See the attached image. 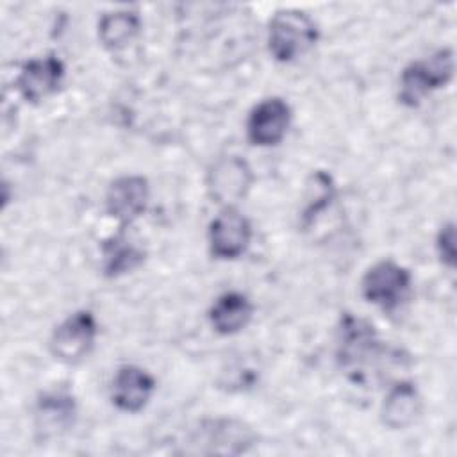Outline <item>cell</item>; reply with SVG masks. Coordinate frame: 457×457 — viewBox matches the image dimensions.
I'll use <instances>...</instances> for the list:
<instances>
[{
    "label": "cell",
    "mask_w": 457,
    "mask_h": 457,
    "mask_svg": "<svg viewBox=\"0 0 457 457\" xmlns=\"http://www.w3.org/2000/svg\"><path fill=\"white\" fill-rule=\"evenodd\" d=\"M316 21L300 9L277 11L268 25V50L278 62H291L318 41Z\"/></svg>",
    "instance_id": "6da1fadb"
},
{
    "label": "cell",
    "mask_w": 457,
    "mask_h": 457,
    "mask_svg": "<svg viewBox=\"0 0 457 457\" xmlns=\"http://www.w3.org/2000/svg\"><path fill=\"white\" fill-rule=\"evenodd\" d=\"M453 68V52L450 48H439L425 59L409 62L400 73V102L409 107L418 105L427 95L452 80Z\"/></svg>",
    "instance_id": "7a4b0ae2"
},
{
    "label": "cell",
    "mask_w": 457,
    "mask_h": 457,
    "mask_svg": "<svg viewBox=\"0 0 457 457\" xmlns=\"http://www.w3.org/2000/svg\"><path fill=\"white\" fill-rule=\"evenodd\" d=\"M411 287V271L391 259H382L370 266L361 280L364 300L386 312L396 311L407 300Z\"/></svg>",
    "instance_id": "3957f363"
},
{
    "label": "cell",
    "mask_w": 457,
    "mask_h": 457,
    "mask_svg": "<svg viewBox=\"0 0 457 457\" xmlns=\"http://www.w3.org/2000/svg\"><path fill=\"white\" fill-rule=\"evenodd\" d=\"M257 441L255 432L246 423L234 418L204 420L193 432L191 443L195 453L239 455L248 452Z\"/></svg>",
    "instance_id": "277c9868"
},
{
    "label": "cell",
    "mask_w": 457,
    "mask_h": 457,
    "mask_svg": "<svg viewBox=\"0 0 457 457\" xmlns=\"http://www.w3.org/2000/svg\"><path fill=\"white\" fill-rule=\"evenodd\" d=\"M98 323L91 311H75L64 318L52 332L50 352L55 359L66 364L80 362L95 346Z\"/></svg>",
    "instance_id": "5b68a950"
},
{
    "label": "cell",
    "mask_w": 457,
    "mask_h": 457,
    "mask_svg": "<svg viewBox=\"0 0 457 457\" xmlns=\"http://www.w3.org/2000/svg\"><path fill=\"white\" fill-rule=\"evenodd\" d=\"M384 346L380 345L373 325L364 320L345 314L337 336V361L348 371L362 373L364 366L380 357Z\"/></svg>",
    "instance_id": "8992f818"
},
{
    "label": "cell",
    "mask_w": 457,
    "mask_h": 457,
    "mask_svg": "<svg viewBox=\"0 0 457 457\" xmlns=\"http://www.w3.org/2000/svg\"><path fill=\"white\" fill-rule=\"evenodd\" d=\"M253 184L250 164L239 155L218 157L207 171V191L221 207H236Z\"/></svg>",
    "instance_id": "52a82bcc"
},
{
    "label": "cell",
    "mask_w": 457,
    "mask_h": 457,
    "mask_svg": "<svg viewBox=\"0 0 457 457\" xmlns=\"http://www.w3.org/2000/svg\"><path fill=\"white\" fill-rule=\"evenodd\" d=\"M209 250L216 259L232 261L241 257L252 241L250 220L236 207H221L207 228Z\"/></svg>",
    "instance_id": "ba28073f"
},
{
    "label": "cell",
    "mask_w": 457,
    "mask_h": 457,
    "mask_svg": "<svg viewBox=\"0 0 457 457\" xmlns=\"http://www.w3.org/2000/svg\"><path fill=\"white\" fill-rule=\"evenodd\" d=\"M291 107L280 96H270L253 105L246 120V137L255 146L278 145L289 129Z\"/></svg>",
    "instance_id": "9c48e42d"
},
{
    "label": "cell",
    "mask_w": 457,
    "mask_h": 457,
    "mask_svg": "<svg viewBox=\"0 0 457 457\" xmlns=\"http://www.w3.org/2000/svg\"><path fill=\"white\" fill-rule=\"evenodd\" d=\"M148 200L150 186L143 175H121L107 187L105 211L123 228L146 211Z\"/></svg>",
    "instance_id": "30bf717a"
},
{
    "label": "cell",
    "mask_w": 457,
    "mask_h": 457,
    "mask_svg": "<svg viewBox=\"0 0 457 457\" xmlns=\"http://www.w3.org/2000/svg\"><path fill=\"white\" fill-rule=\"evenodd\" d=\"M64 73V62L57 55L46 54L32 57L21 64L16 77V87L27 102L37 104L61 87Z\"/></svg>",
    "instance_id": "8fae6325"
},
{
    "label": "cell",
    "mask_w": 457,
    "mask_h": 457,
    "mask_svg": "<svg viewBox=\"0 0 457 457\" xmlns=\"http://www.w3.org/2000/svg\"><path fill=\"white\" fill-rule=\"evenodd\" d=\"M155 391V378L136 364H123L111 382V400L123 412H139Z\"/></svg>",
    "instance_id": "7c38bea8"
},
{
    "label": "cell",
    "mask_w": 457,
    "mask_h": 457,
    "mask_svg": "<svg viewBox=\"0 0 457 457\" xmlns=\"http://www.w3.org/2000/svg\"><path fill=\"white\" fill-rule=\"evenodd\" d=\"M423 402L418 387L409 380H400L389 387L380 407V420L391 430L411 427L421 414Z\"/></svg>",
    "instance_id": "4fadbf2b"
},
{
    "label": "cell",
    "mask_w": 457,
    "mask_h": 457,
    "mask_svg": "<svg viewBox=\"0 0 457 457\" xmlns=\"http://www.w3.org/2000/svg\"><path fill=\"white\" fill-rule=\"evenodd\" d=\"M77 414V403L68 391H48L36 403V430L43 437H52L66 432Z\"/></svg>",
    "instance_id": "5bb4252c"
},
{
    "label": "cell",
    "mask_w": 457,
    "mask_h": 457,
    "mask_svg": "<svg viewBox=\"0 0 457 457\" xmlns=\"http://www.w3.org/2000/svg\"><path fill=\"white\" fill-rule=\"evenodd\" d=\"M253 316V303L250 298L239 291H227L220 295L211 309L209 321L211 327L221 336H232L248 327Z\"/></svg>",
    "instance_id": "9a60e30c"
},
{
    "label": "cell",
    "mask_w": 457,
    "mask_h": 457,
    "mask_svg": "<svg viewBox=\"0 0 457 457\" xmlns=\"http://www.w3.org/2000/svg\"><path fill=\"white\" fill-rule=\"evenodd\" d=\"M141 32V20L134 11L104 12L98 20V39L107 50L127 48Z\"/></svg>",
    "instance_id": "2e32d148"
},
{
    "label": "cell",
    "mask_w": 457,
    "mask_h": 457,
    "mask_svg": "<svg viewBox=\"0 0 457 457\" xmlns=\"http://www.w3.org/2000/svg\"><path fill=\"white\" fill-rule=\"evenodd\" d=\"M145 261V252L125 239L123 234L114 236L104 245L102 271L105 277H121L130 273Z\"/></svg>",
    "instance_id": "e0dca14e"
},
{
    "label": "cell",
    "mask_w": 457,
    "mask_h": 457,
    "mask_svg": "<svg viewBox=\"0 0 457 457\" xmlns=\"http://www.w3.org/2000/svg\"><path fill=\"white\" fill-rule=\"evenodd\" d=\"M436 250H437L441 262L446 268L455 266V225L452 221L445 223L439 228L437 239H436Z\"/></svg>",
    "instance_id": "ac0fdd59"
}]
</instances>
